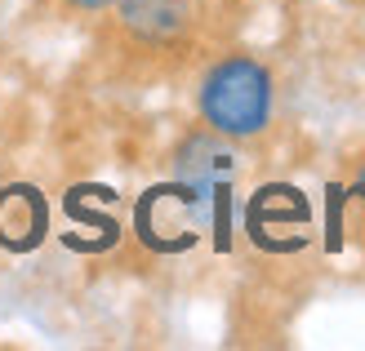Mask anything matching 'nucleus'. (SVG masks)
<instances>
[{"mask_svg":"<svg viewBox=\"0 0 365 351\" xmlns=\"http://www.w3.org/2000/svg\"><path fill=\"white\" fill-rule=\"evenodd\" d=\"M210 36L205 0H116L103 14V49L138 76L187 67Z\"/></svg>","mask_w":365,"mask_h":351,"instance_id":"1","label":"nucleus"},{"mask_svg":"<svg viewBox=\"0 0 365 351\" xmlns=\"http://www.w3.org/2000/svg\"><path fill=\"white\" fill-rule=\"evenodd\" d=\"M196 116L227 142H259L277 116V80L267 63L245 49H227L205 63L196 80Z\"/></svg>","mask_w":365,"mask_h":351,"instance_id":"2","label":"nucleus"},{"mask_svg":"<svg viewBox=\"0 0 365 351\" xmlns=\"http://www.w3.org/2000/svg\"><path fill=\"white\" fill-rule=\"evenodd\" d=\"M205 218H210V196L196 192L192 182H174V187H160L143 200L138 227L156 249H182L196 240Z\"/></svg>","mask_w":365,"mask_h":351,"instance_id":"3","label":"nucleus"},{"mask_svg":"<svg viewBox=\"0 0 365 351\" xmlns=\"http://www.w3.org/2000/svg\"><path fill=\"white\" fill-rule=\"evenodd\" d=\"M174 174H178V182H192V187L205 192V196L223 192L236 174V142L218 138L205 125L192 129L174 152Z\"/></svg>","mask_w":365,"mask_h":351,"instance_id":"4","label":"nucleus"},{"mask_svg":"<svg viewBox=\"0 0 365 351\" xmlns=\"http://www.w3.org/2000/svg\"><path fill=\"white\" fill-rule=\"evenodd\" d=\"M49 18H63V23H94L103 18L116 0H36Z\"/></svg>","mask_w":365,"mask_h":351,"instance_id":"5","label":"nucleus"},{"mask_svg":"<svg viewBox=\"0 0 365 351\" xmlns=\"http://www.w3.org/2000/svg\"><path fill=\"white\" fill-rule=\"evenodd\" d=\"M352 200H356V205L365 209V156L352 164Z\"/></svg>","mask_w":365,"mask_h":351,"instance_id":"6","label":"nucleus"}]
</instances>
